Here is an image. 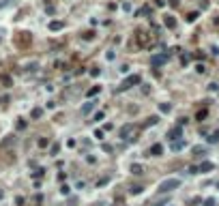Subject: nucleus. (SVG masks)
Here are the masks:
<instances>
[{
  "instance_id": "1",
  "label": "nucleus",
  "mask_w": 219,
  "mask_h": 206,
  "mask_svg": "<svg viewBox=\"0 0 219 206\" xmlns=\"http://www.w3.org/2000/svg\"><path fill=\"white\" fill-rule=\"evenodd\" d=\"M178 187H180L178 178H168V180H163L159 185V191L161 193H168V191H174V189H178Z\"/></svg>"
},
{
  "instance_id": "2",
  "label": "nucleus",
  "mask_w": 219,
  "mask_h": 206,
  "mask_svg": "<svg viewBox=\"0 0 219 206\" xmlns=\"http://www.w3.org/2000/svg\"><path fill=\"white\" fill-rule=\"evenodd\" d=\"M135 84H140V75H131V77H127L123 82V86H118V90H127V88H131V86H135Z\"/></svg>"
},
{
  "instance_id": "3",
  "label": "nucleus",
  "mask_w": 219,
  "mask_h": 206,
  "mask_svg": "<svg viewBox=\"0 0 219 206\" xmlns=\"http://www.w3.org/2000/svg\"><path fill=\"white\" fill-rule=\"evenodd\" d=\"M131 133H133V124H125L120 129V138L123 140H131Z\"/></svg>"
},
{
  "instance_id": "4",
  "label": "nucleus",
  "mask_w": 219,
  "mask_h": 206,
  "mask_svg": "<svg viewBox=\"0 0 219 206\" xmlns=\"http://www.w3.org/2000/svg\"><path fill=\"white\" fill-rule=\"evenodd\" d=\"M28 43H30V35H28V32H19L17 45H28Z\"/></svg>"
},
{
  "instance_id": "5",
  "label": "nucleus",
  "mask_w": 219,
  "mask_h": 206,
  "mask_svg": "<svg viewBox=\"0 0 219 206\" xmlns=\"http://www.w3.org/2000/svg\"><path fill=\"white\" fill-rule=\"evenodd\" d=\"M178 138H180V127H174L172 131L168 133V140H172V142H174V140H178Z\"/></svg>"
},
{
  "instance_id": "6",
  "label": "nucleus",
  "mask_w": 219,
  "mask_h": 206,
  "mask_svg": "<svg viewBox=\"0 0 219 206\" xmlns=\"http://www.w3.org/2000/svg\"><path fill=\"white\" fill-rule=\"evenodd\" d=\"M213 167H215V165H213L211 161H204V163H200V165H198V172H211Z\"/></svg>"
},
{
  "instance_id": "7",
  "label": "nucleus",
  "mask_w": 219,
  "mask_h": 206,
  "mask_svg": "<svg viewBox=\"0 0 219 206\" xmlns=\"http://www.w3.org/2000/svg\"><path fill=\"white\" fill-rule=\"evenodd\" d=\"M131 174H135V176H142V174H144V167H142L140 163H133V165H131Z\"/></svg>"
},
{
  "instance_id": "8",
  "label": "nucleus",
  "mask_w": 219,
  "mask_h": 206,
  "mask_svg": "<svg viewBox=\"0 0 219 206\" xmlns=\"http://www.w3.org/2000/svg\"><path fill=\"white\" fill-rule=\"evenodd\" d=\"M161 153H163V146H161V144H155V146L150 148V155H155V157H159Z\"/></svg>"
},
{
  "instance_id": "9",
  "label": "nucleus",
  "mask_w": 219,
  "mask_h": 206,
  "mask_svg": "<svg viewBox=\"0 0 219 206\" xmlns=\"http://www.w3.org/2000/svg\"><path fill=\"white\" fill-rule=\"evenodd\" d=\"M163 24H166L168 28H174V26H176V19H174V17H170V15H168V17L163 19Z\"/></svg>"
},
{
  "instance_id": "10",
  "label": "nucleus",
  "mask_w": 219,
  "mask_h": 206,
  "mask_svg": "<svg viewBox=\"0 0 219 206\" xmlns=\"http://www.w3.org/2000/svg\"><path fill=\"white\" fill-rule=\"evenodd\" d=\"M180 148H185V140H176L172 144V150H180Z\"/></svg>"
},
{
  "instance_id": "11",
  "label": "nucleus",
  "mask_w": 219,
  "mask_h": 206,
  "mask_svg": "<svg viewBox=\"0 0 219 206\" xmlns=\"http://www.w3.org/2000/svg\"><path fill=\"white\" fill-rule=\"evenodd\" d=\"M62 21H50V30H60V28H62Z\"/></svg>"
},
{
  "instance_id": "12",
  "label": "nucleus",
  "mask_w": 219,
  "mask_h": 206,
  "mask_svg": "<svg viewBox=\"0 0 219 206\" xmlns=\"http://www.w3.org/2000/svg\"><path fill=\"white\" fill-rule=\"evenodd\" d=\"M92 107H95V101H90V103H86V105H84V107H82V114H88V112L92 110Z\"/></svg>"
},
{
  "instance_id": "13",
  "label": "nucleus",
  "mask_w": 219,
  "mask_h": 206,
  "mask_svg": "<svg viewBox=\"0 0 219 206\" xmlns=\"http://www.w3.org/2000/svg\"><path fill=\"white\" fill-rule=\"evenodd\" d=\"M163 60H166V56H152V58H150V62H152V64H161Z\"/></svg>"
},
{
  "instance_id": "14",
  "label": "nucleus",
  "mask_w": 219,
  "mask_h": 206,
  "mask_svg": "<svg viewBox=\"0 0 219 206\" xmlns=\"http://www.w3.org/2000/svg\"><path fill=\"white\" fill-rule=\"evenodd\" d=\"M159 110H161V112H170V110H172V105H170V103H161Z\"/></svg>"
},
{
  "instance_id": "15",
  "label": "nucleus",
  "mask_w": 219,
  "mask_h": 206,
  "mask_svg": "<svg viewBox=\"0 0 219 206\" xmlns=\"http://www.w3.org/2000/svg\"><path fill=\"white\" fill-rule=\"evenodd\" d=\"M84 39H86V41L95 39V32H92V30H88V32H84Z\"/></svg>"
},
{
  "instance_id": "16",
  "label": "nucleus",
  "mask_w": 219,
  "mask_h": 206,
  "mask_svg": "<svg viewBox=\"0 0 219 206\" xmlns=\"http://www.w3.org/2000/svg\"><path fill=\"white\" fill-rule=\"evenodd\" d=\"M193 153H195V155H204V153H206V150H204V148H202V146H195V148H193Z\"/></svg>"
},
{
  "instance_id": "17",
  "label": "nucleus",
  "mask_w": 219,
  "mask_h": 206,
  "mask_svg": "<svg viewBox=\"0 0 219 206\" xmlns=\"http://www.w3.org/2000/svg\"><path fill=\"white\" fill-rule=\"evenodd\" d=\"M41 110H39V107H37V110H32V118H41Z\"/></svg>"
},
{
  "instance_id": "18",
  "label": "nucleus",
  "mask_w": 219,
  "mask_h": 206,
  "mask_svg": "<svg viewBox=\"0 0 219 206\" xmlns=\"http://www.w3.org/2000/svg\"><path fill=\"white\" fill-rule=\"evenodd\" d=\"M47 144H50V140H45V138H41V140H39V146H41V148H45Z\"/></svg>"
},
{
  "instance_id": "19",
  "label": "nucleus",
  "mask_w": 219,
  "mask_h": 206,
  "mask_svg": "<svg viewBox=\"0 0 219 206\" xmlns=\"http://www.w3.org/2000/svg\"><path fill=\"white\" fill-rule=\"evenodd\" d=\"M99 90H101L99 86H95V88H90V90H88V97H92V95H97V93H99Z\"/></svg>"
},
{
  "instance_id": "20",
  "label": "nucleus",
  "mask_w": 219,
  "mask_h": 206,
  "mask_svg": "<svg viewBox=\"0 0 219 206\" xmlns=\"http://www.w3.org/2000/svg\"><path fill=\"white\" fill-rule=\"evenodd\" d=\"M204 118H206V110H200L198 112V120H204Z\"/></svg>"
},
{
  "instance_id": "21",
  "label": "nucleus",
  "mask_w": 219,
  "mask_h": 206,
  "mask_svg": "<svg viewBox=\"0 0 219 206\" xmlns=\"http://www.w3.org/2000/svg\"><path fill=\"white\" fill-rule=\"evenodd\" d=\"M209 140H211V142H219V131H215V133H213Z\"/></svg>"
},
{
  "instance_id": "22",
  "label": "nucleus",
  "mask_w": 219,
  "mask_h": 206,
  "mask_svg": "<svg viewBox=\"0 0 219 206\" xmlns=\"http://www.w3.org/2000/svg\"><path fill=\"white\" fill-rule=\"evenodd\" d=\"M60 193H62V196H69V187L62 185V187H60Z\"/></svg>"
},
{
  "instance_id": "23",
  "label": "nucleus",
  "mask_w": 219,
  "mask_h": 206,
  "mask_svg": "<svg viewBox=\"0 0 219 206\" xmlns=\"http://www.w3.org/2000/svg\"><path fill=\"white\" fill-rule=\"evenodd\" d=\"M209 88H211V93H217V90H219V84H215V82H213V84L209 86Z\"/></svg>"
},
{
  "instance_id": "24",
  "label": "nucleus",
  "mask_w": 219,
  "mask_h": 206,
  "mask_svg": "<svg viewBox=\"0 0 219 206\" xmlns=\"http://www.w3.org/2000/svg\"><path fill=\"white\" fill-rule=\"evenodd\" d=\"M157 120H159V118H157V116H150V118H148V120H146V124H155Z\"/></svg>"
},
{
  "instance_id": "25",
  "label": "nucleus",
  "mask_w": 219,
  "mask_h": 206,
  "mask_svg": "<svg viewBox=\"0 0 219 206\" xmlns=\"http://www.w3.org/2000/svg\"><path fill=\"white\" fill-rule=\"evenodd\" d=\"M103 116H105L103 112H97V114H95V120H103Z\"/></svg>"
},
{
  "instance_id": "26",
  "label": "nucleus",
  "mask_w": 219,
  "mask_h": 206,
  "mask_svg": "<svg viewBox=\"0 0 219 206\" xmlns=\"http://www.w3.org/2000/svg\"><path fill=\"white\" fill-rule=\"evenodd\" d=\"M142 191V187L140 185H135V187H131V193H140Z\"/></svg>"
},
{
  "instance_id": "27",
  "label": "nucleus",
  "mask_w": 219,
  "mask_h": 206,
  "mask_svg": "<svg viewBox=\"0 0 219 206\" xmlns=\"http://www.w3.org/2000/svg\"><path fill=\"white\" fill-rule=\"evenodd\" d=\"M195 71H198V73H204L206 69H204V64H198V67H195Z\"/></svg>"
},
{
  "instance_id": "28",
  "label": "nucleus",
  "mask_w": 219,
  "mask_h": 206,
  "mask_svg": "<svg viewBox=\"0 0 219 206\" xmlns=\"http://www.w3.org/2000/svg\"><path fill=\"white\" fill-rule=\"evenodd\" d=\"M2 82L7 84V86H11V77H7V75H2Z\"/></svg>"
},
{
  "instance_id": "29",
  "label": "nucleus",
  "mask_w": 219,
  "mask_h": 206,
  "mask_svg": "<svg viewBox=\"0 0 219 206\" xmlns=\"http://www.w3.org/2000/svg\"><path fill=\"white\" fill-rule=\"evenodd\" d=\"M170 4H172V7H176V4H178V0H170Z\"/></svg>"
}]
</instances>
